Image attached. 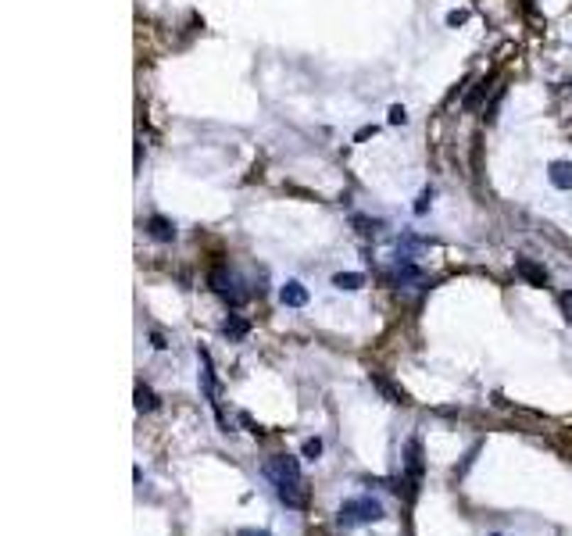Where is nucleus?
<instances>
[{"mask_svg": "<svg viewBox=\"0 0 572 536\" xmlns=\"http://www.w3.org/2000/svg\"><path fill=\"white\" fill-rule=\"evenodd\" d=\"M265 476L268 483L275 486V497L286 504V508H294V511H304L308 508V483L301 476V465L297 458L290 454H275L265 462Z\"/></svg>", "mask_w": 572, "mask_h": 536, "instance_id": "nucleus-1", "label": "nucleus"}, {"mask_svg": "<svg viewBox=\"0 0 572 536\" xmlns=\"http://www.w3.org/2000/svg\"><path fill=\"white\" fill-rule=\"evenodd\" d=\"M387 511L383 504H379L375 497H347L336 511V522L343 529H354V525H368V522H383Z\"/></svg>", "mask_w": 572, "mask_h": 536, "instance_id": "nucleus-2", "label": "nucleus"}, {"mask_svg": "<svg viewBox=\"0 0 572 536\" xmlns=\"http://www.w3.org/2000/svg\"><path fill=\"white\" fill-rule=\"evenodd\" d=\"M515 272H519L529 286H547V268L537 264V261H529V257H519V261H515Z\"/></svg>", "mask_w": 572, "mask_h": 536, "instance_id": "nucleus-3", "label": "nucleus"}, {"mask_svg": "<svg viewBox=\"0 0 572 536\" xmlns=\"http://www.w3.org/2000/svg\"><path fill=\"white\" fill-rule=\"evenodd\" d=\"M279 301H282L286 308H304V304H308V286L297 283V279L282 283V286H279Z\"/></svg>", "mask_w": 572, "mask_h": 536, "instance_id": "nucleus-4", "label": "nucleus"}, {"mask_svg": "<svg viewBox=\"0 0 572 536\" xmlns=\"http://www.w3.org/2000/svg\"><path fill=\"white\" fill-rule=\"evenodd\" d=\"M547 179H551V186H558V190H572V161H551L547 164Z\"/></svg>", "mask_w": 572, "mask_h": 536, "instance_id": "nucleus-5", "label": "nucleus"}, {"mask_svg": "<svg viewBox=\"0 0 572 536\" xmlns=\"http://www.w3.org/2000/svg\"><path fill=\"white\" fill-rule=\"evenodd\" d=\"M147 233H150V240H158V243H172V240H175V225H172L168 218H161V215H150V218H147Z\"/></svg>", "mask_w": 572, "mask_h": 536, "instance_id": "nucleus-6", "label": "nucleus"}, {"mask_svg": "<svg viewBox=\"0 0 572 536\" xmlns=\"http://www.w3.org/2000/svg\"><path fill=\"white\" fill-rule=\"evenodd\" d=\"M333 286L351 294V290H361V286H365V276H361V272H336V276H333Z\"/></svg>", "mask_w": 572, "mask_h": 536, "instance_id": "nucleus-7", "label": "nucleus"}, {"mask_svg": "<svg viewBox=\"0 0 572 536\" xmlns=\"http://www.w3.org/2000/svg\"><path fill=\"white\" fill-rule=\"evenodd\" d=\"M247 329H251V325H247V318H240V315H229V318L222 322V333H226L229 340H243Z\"/></svg>", "mask_w": 572, "mask_h": 536, "instance_id": "nucleus-8", "label": "nucleus"}, {"mask_svg": "<svg viewBox=\"0 0 572 536\" xmlns=\"http://www.w3.org/2000/svg\"><path fill=\"white\" fill-rule=\"evenodd\" d=\"M487 89H490V82H487V79H480V82H475V89H472V94L465 97V104H461V108H465V111H475V108H480V104H483V97H487Z\"/></svg>", "mask_w": 572, "mask_h": 536, "instance_id": "nucleus-9", "label": "nucleus"}, {"mask_svg": "<svg viewBox=\"0 0 572 536\" xmlns=\"http://www.w3.org/2000/svg\"><path fill=\"white\" fill-rule=\"evenodd\" d=\"M158 408V393L150 390V386H136V411H154Z\"/></svg>", "mask_w": 572, "mask_h": 536, "instance_id": "nucleus-10", "label": "nucleus"}, {"mask_svg": "<svg viewBox=\"0 0 572 536\" xmlns=\"http://www.w3.org/2000/svg\"><path fill=\"white\" fill-rule=\"evenodd\" d=\"M372 383H375V386H379V390H383V393H387V397H390V404H408V397H405V393H401V390H394V386H390V383H387V379H383V376H372Z\"/></svg>", "mask_w": 572, "mask_h": 536, "instance_id": "nucleus-11", "label": "nucleus"}, {"mask_svg": "<svg viewBox=\"0 0 572 536\" xmlns=\"http://www.w3.org/2000/svg\"><path fill=\"white\" fill-rule=\"evenodd\" d=\"M354 225H358L361 236H375L379 229H383V222H372V218H361V215H354Z\"/></svg>", "mask_w": 572, "mask_h": 536, "instance_id": "nucleus-12", "label": "nucleus"}, {"mask_svg": "<svg viewBox=\"0 0 572 536\" xmlns=\"http://www.w3.org/2000/svg\"><path fill=\"white\" fill-rule=\"evenodd\" d=\"M301 451H304V458H308V462H315V458L322 454V440H319V436L304 440V447H301Z\"/></svg>", "mask_w": 572, "mask_h": 536, "instance_id": "nucleus-13", "label": "nucleus"}, {"mask_svg": "<svg viewBox=\"0 0 572 536\" xmlns=\"http://www.w3.org/2000/svg\"><path fill=\"white\" fill-rule=\"evenodd\" d=\"M501 97H505V86H497V94H494V101L487 104V122H497V108H501Z\"/></svg>", "mask_w": 572, "mask_h": 536, "instance_id": "nucleus-14", "label": "nucleus"}, {"mask_svg": "<svg viewBox=\"0 0 572 536\" xmlns=\"http://www.w3.org/2000/svg\"><path fill=\"white\" fill-rule=\"evenodd\" d=\"M429 204H433V186H426V190L419 194V201H415V215H426V211H429Z\"/></svg>", "mask_w": 572, "mask_h": 536, "instance_id": "nucleus-15", "label": "nucleus"}, {"mask_svg": "<svg viewBox=\"0 0 572 536\" xmlns=\"http://www.w3.org/2000/svg\"><path fill=\"white\" fill-rule=\"evenodd\" d=\"M405 122H408V111H405L401 104H394V108H390V125H405Z\"/></svg>", "mask_w": 572, "mask_h": 536, "instance_id": "nucleus-16", "label": "nucleus"}, {"mask_svg": "<svg viewBox=\"0 0 572 536\" xmlns=\"http://www.w3.org/2000/svg\"><path fill=\"white\" fill-rule=\"evenodd\" d=\"M561 311H565V318L572 322V290H565V294H561Z\"/></svg>", "mask_w": 572, "mask_h": 536, "instance_id": "nucleus-17", "label": "nucleus"}, {"mask_svg": "<svg viewBox=\"0 0 572 536\" xmlns=\"http://www.w3.org/2000/svg\"><path fill=\"white\" fill-rule=\"evenodd\" d=\"M465 18H468L465 11H451V15H447V26H461Z\"/></svg>", "mask_w": 572, "mask_h": 536, "instance_id": "nucleus-18", "label": "nucleus"}, {"mask_svg": "<svg viewBox=\"0 0 572 536\" xmlns=\"http://www.w3.org/2000/svg\"><path fill=\"white\" fill-rule=\"evenodd\" d=\"M368 136H375V125H365V129H358V136H354V140H368Z\"/></svg>", "mask_w": 572, "mask_h": 536, "instance_id": "nucleus-19", "label": "nucleus"}, {"mask_svg": "<svg viewBox=\"0 0 572 536\" xmlns=\"http://www.w3.org/2000/svg\"><path fill=\"white\" fill-rule=\"evenodd\" d=\"M236 536H272V532H265V529H240Z\"/></svg>", "mask_w": 572, "mask_h": 536, "instance_id": "nucleus-20", "label": "nucleus"}, {"mask_svg": "<svg viewBox=\"0 0 572 536\" xmlns=\"http://www.w3.org/2000/svg\"><path fill=\"white\" fill-rule=\"evenodd\" d=\"M150 340H154V347H158V350H165V347H168V343H165V336H161V333H154V336H150Z\"/></svg>", "mask_w": 572, "mask_h": 536, "instance_id": "nucleus-21", "label": "nucleus"}, {"mask_svg": "<svg viewBox=\"0 0 572 536\" xmlns=\"http://www.w3.org/2000/svg\"><path fill=\"white\" fill-rule=\"evenodd\" d=\"M490 536H505V532H490Z\"/></svg>", "mask_w": 572, "mask_h": 536, "instance_id": "nucleus-22", "label": "nucleus"}]
</instances>
